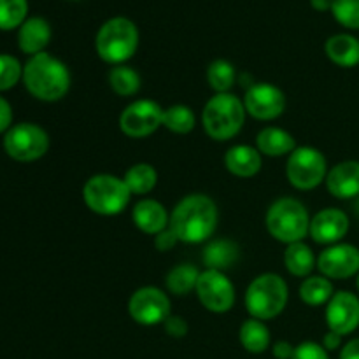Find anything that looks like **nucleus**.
Returning a JSON list of instances; mask_svg holds the SVG:
<instances>
[{
    "label": "nucleus",
    "mask_w": 359,
    "mask_h": 359,
    "mask_svg": "<svg viewBox=\"0 0 359 359\" xmlns=\"http://www.w3.org/2000/svg\"><path fill=\"white\" fill-rule=\"evenodd\" d=\"M217 205L210 196L193 193L184 196L170 214V228L184 244H202L209 241L217 228Z\"/></svg>",
    "instance_id": "obj_1"
},
{
    "label": "nucleus",
    "mask_w": 359,
    "mask_h": 359,
    "mask_svg": "<svg viewBox=\"0 0 359 359\" xmlns=\"http://www.w3.org/2000/svg\"><path fill=\"white\" fill-rule=\"evenodd\" d=\"M23 84L37 100L58 102L70 90L69 67L49 53H39L25 63Z\"/></svg>",
    "instance_id": "obj_2"
},
{
    "label": "nucleus",
    "mask_w": 359,
    "mask_h": 359,
    "mask_svg": "<svg viewBox=\"0 0 359 359\" xmlns=\"http://www.w3.org/2000/svg\"><path fill=\"white\" fill-rule=\"evenodd\" d=\"M244 102L233 93H216L205 104L202 112V125L207 135L214 140L233 139L245 123Z\"/></svg>",
    "instance_id": "obj_3"
},
{
    "label": "nucleus",
    "mask_w": 359,
    "mask_h": 359,
    "mask_svg": "<svg viewBox=\"0 0 359 359\" xmlns=\"http://www.w3.org/2000/svg\"><path fill=\"white\" fill-rule=\"evenodd\" d=\"M139 39V28L132 20L116 16L105 21L97 32L95 48L104 62L123 65L137 53Z\"/></svg>",
    "instance_id": "obj_4"
},
{
    "label": "nucleus",
    "mask_w": 359,
    "mask_h": 359,
    "mask_svg": "<svg viewBox=\"0 0 359 359\" xmlns=\"http://www.w3.org/2000/svg\"><path fill=\"white\" fill-rule=\"evenodd\" d=\"M265 224L269 233L283 244L304 242L311 230V216L300 200L279 198L270 205Z\"/></svg>",
    "instance_id": "obj_5"
},
{
    "label": "nucleus",
    "mask_w": 359,
    "mask_h": 359,
    "mask_svg": "<svg viewBox=\"0 0 359 359\" xmlns=\"http://www.w3.org/2000/svg\"><path fill=\"white\" fill-rule=\"evenodd\" d=\"M290 298L286 280L277 273H262L245 291V309L251 318L269 321L283 314Z\"/></svg>",
    "instance_id": "obj_6"
},
{
    "label": "nucleus",
    "mask_w": 359,
    "mask_h": 359,
    "mask_svg": "<svg viewBox=\"0 0 359 359\" xmlns=\"http://www.w3.org/2000/svg\"><path fill=\"white\" fill-rule=\"evenodd\" d=\"M128 186L125 181L111 174H97L86 181L83 200L91 212L98 216H118L130 202Z\"/></svg>",
    "instance_id": "obj_7"
},
{
    "label": "nucleus",
    "mask_w": 359,
    "mask_h": 359,
    "mask_svg": "<svg viewBox=\"0 0 359 359\" xmlns=\"http://www.w3.org/2000/svg\"><path fill=\"white\" fill-rule=\"evenodd\" d=\"M286 175L290 184L302 191L318 188L323 181H326V175H328V163H326L325 154L316 147H297L287 156Z\"/></svg>",
    "instance_id": "obj_8"
},
{
    "label": "nucleus",
    "mask_w": 359,
    "mask_h": 359,
    "mask_svg": "<svg viewBox=\"0 0 359 359\" xmlns=\"http://www.w3.org/2000/svg\"><path fill=\"white\" fill-rule=\"evenodd\" d=\"M4 149L7 156L21 163L37 161L48 153L49 135L42 126L35 123H20L11 126L4 137Z\"/></svg>",
    "instance_id": "obj_9"
},
{
    "label": "nucleus",
    "mask_w": 359,
    "mask_h": 359,
    "mask_svg": "<svg viewBox=\"0 0 359 359\" xmlns=\"http://www.w3.org/2000/svg\"><path fill=\"white\" fill-rule=\"evenodd\" d=\"M195 291L200 304L214 314H224L231 311L235 304L233 283L221 270L207 269L200 272Z\"/></svg>",
    "instance_id": "obj_10"
},
{
    "label": "nucleus",
    "mask_w": 359,
    "mask_h": 359,
    "mask_svg": "<svg viewBox=\"0 0 359 359\" xmlns=\"http://www.w3.org/2000/svg\"><path fill=\"white\" fill-rule=\"evenodd\" d=\"M163 111L158 102L135 100L119 116V130L130 139H144L163 126Z\"/></svg>",
    "instance_id": "obj_11"
},
{
    "label": "nucleus",
    "mask_w": 359,
    "mask_h": 359,
    "mask_svg": "<svg viewBox=\"0 0 359 359\" xmlns=\"http://www.w3.org/2000/svg\"><path fill=\"white\" fill-rule=\"evenodd\" d=\"M128 312L137 325H163L165 319L170 316V298L160 287H140L130 298Z\"/></svg>",
    "instance_id": "obj_12"
},
{
    "label": "nucleus",
    "mask_w": 359,
    "mask_h": 359,
    "mask_svg": "<svg viewBox=\"0 0 359 359\" xmlns=\"http://www.w3.org/2000/svg\"><path fill=\"white\" fill-rule=\"evenodd\" d=\"M242 102H244L245 112L259 121L277 119L286 109V97L283 90L270 83L251 84Z\"/></svg>",
    "instance_id": "obj_13"
},
{
    "label": "nucleus",
    "mask_w": 359,
    "mask_h": 359,
    "mask_svg": "<svg viewBox=\"0 0 359 359\" xmlns=\"http://www.w3.org/2000/svg\"><path fill=\"white\" fill-rule=\"evenodd\" d=\"M321 276L330 280H344L359 273V249L353 244H333L318 258Z\"/></svg>",
    "instance_id": "obj_14"
},
{
    "label": "nucleus",
    "mask_w": 359,
    "mask_h": 359,
    "mask_svg": "<svg viewBox=\"0 0 359 359\" xmlns=\"http://www.w3.org/2000/svg\"><path fill=\"white\" fill-rule=\"evenodd\" d=\"M330 332L346 337L359 328V298L351 291H339L326 305Z\"/></svg>",
    "instance_id": "obj_15"
},
{
    "label": "nucleus",
    "mask_w": 359,
    "mask_h": 359,
    "mask_svg": "<svg viewBox=\"0 0 359 359\" xmlns=\"http://www.w3.org/2000/svg\"><path fill=\"white\" fill-rule=\"evenodd\" d=\"M349 231V217L344 210L333 209H323L321 212L316 214L311 219V230L309 235L314 238V242L325 245L339 244Z\"/></svg>",
    "instance_id": "obj_16"
},
{
    "label": "nucleus",
    "mask_w": 359,
    "mask_h": 359,
    "mask_svg": "<svg viewBox=\"0 0 359 359\" xmlns=\"http://www.w3.org/2000/svg\"><path fill=\"white\" fill-rule=\"evenodd\" d=\"M326 188L335 198L351 200L359 195V161L347 160L337 163L326 175Z\"/></svg>",
    "instance_id": "obj_17"
},
{
    "label": "nucleus",
    "mask_w": 359,
    "mask_h": 359,
    "mask_svg": "<svg viewBox=\"0 0 359 359\" xmlns=\"http://www.w3.org/2000/svg\"><path fill=\"white\" fill-rule=\"evenodd\" d=\"M132 219L133 224L147 235L161 233L170 224V216H168L167 209L153 198H144L137 202L133 207Z\"/></svg>",
    "instance_id": "obj_18"
},
{
    "label": "nucleus",
    "mask_w": 359,
    "mask_h": 359,
    "mask_svg": "<svg viewBox=\"0 0 359 359\" xmlns=\"http://www.w3.org/2000/svg\"><path fill=\"white\" fill-rule=\"evenodd\" d=\"M49 41H51V25L41 16L27 18L18 32V46L25 55L35 56L44 53Z\"/></svg>",
    "instance_id": "obj_19"
},
{
    "label": "nucleus",
    "mask_w": 359,
    "mask_h": 359,
    "mask_svg": "<svg viewBox=\"0 0 359 359\" xmlns=\"http://www.w3.org/2000/svg\"><path fill=\"white\" fill-rule=\"evenodd\" d=\"M262 153L256 147L245 146V144L230 147L224 154V165L228 172L241 179L255 177L262 170Z\"/></svg>",
    "instance_id": "obj_20"
},
{
    "label": "nucleus",
    "mask_w": 359,
    "mask_h": 359,
    "mask_svg": "<svg viewBox=\"0 0 359 359\" xmlns=\"http://www.w3.org/2000/svg\"><path fill=\"white\" fill-rule=\"evenodd\" d=\"M256 149L262 153V156L279 158L291 154L297 149V140L290 132L277 126H266L256 137Z\"/></svg>",
    "instance_id": "obj_21"
},
{
    "label": "nucleus",
    "mask_w": 359,
    "mask_h": 359,
    "mask_svg": "<svg viewBox=\"0 0 359 359\" xmlns=\"http://www.w3.org/2000/svg\"><path fill=\"white\" fill-rule=\"evenodd\" d=\"M326 56L335 65L351 69L359 65V39L351 34H337L326 41Z\"/></svg>",
    "instance_id": "obj_22"
},
{
    "label": "nucleus",
    "mask_w": 359,
    "mask_h": 359,
    "mask_svg": "<svg viewBox=\"0 0 359 359\" xmlns=\"http://www.w3.org/2000/svg\"><path fill=\"white\" fill-rule=\"evenodd\" d=\"M284 265L291 276L311 277L312 270L318 266V259L305 242H294L284 251Z\"/></svg>",
    "instance_id": "obj_23"
},
{
    "label": "nucleus",
    "mask_w": 359,
    "mask_h": 359,
    "mask_svg": "<svg viewBox=\"0 0 359 359\" xmlns=\"http://www.w3.org/2000/svg\"><path fill=\"white\" fill-rule=\"evenodd\" d=\"M242 347L251 354H262L270 347V330L265 321L259 319H248L242 323L241 332H238Z\"/></svg>",
    "instance_id": "obj_24"
},
{
    "label": "nucleus",
    "mask_w": 359,
    "mask_h": 359,
    "mask_svg": "<svg viewBox=\"0 0 359 359\" xmlns=\"http://www.w3.org/2000/svg\"><path fill=\"white\" fill-rule=\"evenodd\" d=\"M200 270L191 263H182V265H175L170 272L165 277V286L175 297H186L196 290V283H198Z\"/></svg>",
    "instance_id": "obj_25"
},
{
    "label": "nucleus",
    "mask_w": 359,
    "mask_h": 359,
    "mask_svg": "<svg viewBox=\"0 0 359 359\" xmlns=\"http://www.w3.org/2000/svg\"><path fill=\"white\" fill-rule=\"evenodd\" d=\"M333 294H335V291H333L332 280L325 276L307 277L300 286L302 302L311 305V307H321L325 304L328 305Z\"/></svg>",
    "instance_id": "obj_26"
},
{
    "label": "nucleus",
    "mask_w": 359,
    "mask_h": 359,
    "mask_svg": "<svg viewBox=\"0 0 359 359\" xmlns=\"http://www.w3.org/2000/svg\"><path fill=\"white\" fill-rule=\"evenodd\" d=\"M132 195H147L158 184V172L149 163H135L126 170L123 177Z\"/></svg>",
    "instance_id": "obj_27"
},
{
    "label": "nucleus",
    "mask_w": 359,
    "mask_h": 359,
    "mask_svg": "<svg viewBox=\"0 0 359 359\" xmlns=\"http://www.w3.org/2000/svg\"><path fill=\"white\" fill-rule=\"evenodd\" d=\"M238 256V248L231 241H214L203 251V263L207 265V269L212 270H221L231 266L235 263Z\"/></svg>",
    "instance_id": "obj_28"
},
{
    "label": "nucleus",
    "mask_w": 359,
    "mask_h": 359,
    "mask_svg": "<svg viewBox=\"0 0 359 359\" xmlns=\"http://www.w3.org/2000/svg\"><path fill=\"white\" fill-rule=\"evenodd\" d=\"M109 86L119 97H133L140 90V76L128 65H116L107 76Z\"/></svg>",
    "instance_id": "obj_29"
},
{
    "label": "nucleus",
    "mask_w": 359,
    "mask_h": 359,
    "mask_svg": "<svg viewBox=\"0 0 359 359\" xmlns=\"http://www.w3.org/2000/svg\"><path fill=\"white\" fill-rule=\"evenodd\" d=\"M235 81H237V72L228 60H214L207 67V83L216 93H230Z\"/></svg>",
    "instance_id": "obj_30"
},
{
    "label": "nucleus",
    "mask_w": 359,
    "mask_h": 359,
    "mask_svg": "<svg viewBox=\"0 0 359 359\" xmlns=\"http://www.w3.org/2000/svg\"><path fill=\"white\" fill-rule=\"evenodd\" d=\"M196 125V116L191 107L188 105H172V107L163 111V126L170 130L172 133L177 135H186V133L193 132Z\"/></svg>",
    "instance_id": "obj_31"
},
{
    "label": "nucleus",
    "mask_w": 359,
    "mask_h": 359,
    "mask_svg": "<svg viewBox=\"0 0 359 359\" xmlns=\"http://www.w3.org/2000/svg\"><path fill=\"white\" fill-rule=\"evenodd\" d=\"M28 0H0V30H14L27 21Z\"/></svg>",
    "instance_id": "obj_32"
},
{
    "label": "nucleus",
    "mask_w": 359,
    "mask_h": 359,
    "mask_svg": "<svg viewBox=\"0 0 359 359\" xmlns=\"http://www.w3.org/2000/svg\"><path fill=\"white\" fill-rule=\"evenodd\" d=\"M332 14L342 27L359 30V0H333Z\"/></svg>",
    "instance_id": "obj_33"
},
{
    "label": "nucleus",
    "mask_w": 359,
    "mask_h": 359,
    "mask_svg": "<svg viewBox=\"0 0 359 359\" xmlns=\"http://www.w3.org/2000/svg\"><path fill=\"white\" fill-rule=\"evenodd\" d=\"M23 79V67L20 60L11 55H0V91H7Z\"/></svg>",
    "instance_id": "obj_34"
},
{
    "label": "nucleus",
    "mask_w": 359,
    "mask_h": 359,
    "mask_svg": "<svg viewBox=\"0 0 359 359\" xmlns=\"http://www.w3.org/2000/svg\"><path fill=\"white\" fill-rule=\"evenodd\" d=\"M293 359H330L328 351L318 342H302L294 347Z\"/></svg>",
    "instance_id": "obj_35"
},
{
    "label": "nucleus",
    "mask_w": 359,
    "mask_h": 359,
    "mask_svg": "<svg viewBox=\"0 0 359 359\" xmlns=\"http://www.w3.org/2000/svg\"><path fill=\"white\" fill-rule=\"evenodd\" d=\"M163 328L167 332V335H170L172 339H184L189 332V326L186 323L184 318L181 316L170 314L163 323Z\"/></svg>",
    "instance_id": "obj_36"
},
{
    "label": "nucleus",
    "mask_w": 359,
    "mask_h": 359,
    "mask_svg": "<svg viewBox=\"0 0 359 359\" xmlns=\"http://www.w3.org/2000/svg\"><path fill=\"white\" fill-rule=\"evenodd\" d=\"M177 242H179V238L175 237V233L170 230V228L163 230L161 233L154 235V248H156L160 252L172 251V249L177 245Z\"/></svg>",
    "instance_id": "obj_37"
},
{
    "label": "nucleus",
    "mask_w": 359,
    "mask_h": 359,
    "mask_svg": "<svg viewBox=\"0 0 359 359\" xmlns=\"http://www.w3.org/2000/svg\"><path fill=\"white\" fill-rule=\"evenodd\" d=\"M13 126V107L4 97H0V133H7Z\"/></svg>",
    "instance_id": "obj_38"
},
{
    "label": "nucleus",
    "mask_w": 359,
    "mask_h": 359,
    "mask_svg": "<svg viewBox=\"0 0 359 359\" xmlns=\"http://www.w3.org/2000/svg\"><path fill=\"white\" fill-rule=\"evenodd\" d=\"M272 353H273V358H276V359H293L294 347L291 346L287 340H279V342L273 344Z\"/></svg>",
    "instance_id": "obj_39"
},
{
    "label": "nucleus",
    "mask_w": 359,
    "mask_h": 359,
    "mask_svg": "<svg viewBox=\"0 0 359 359\" xmlns=\"http://www.w3.org/2000/svg\"><path fill=\"white\" fill-rule=\"evenodd\" d=\"M340 359H359V337L349 340L346 346L340 349Z\"/></svg>",
    "instance_id": "obj_40"
},
{
    "label": "nucleus",
    "mask_w": 359,
    "mask_h": 359,
    "mask_svg": "<svg viewBox=\"0 0 359 359\" xmlns=\"http://www.w3.org/2000/svg\"><path fill=\"white\" fill-rule=\"evenodd\" d=\"M323 347H325L326 351H337L342 347V335H339V333L335 332H328L325 337H323Z\"/></svg>",
    "instance_id": "obj_41"
},
{
    "label": "nucleus",
    "mask_w": 359,
    "mask_h": 359,
    "mask_svg": "<svg viewBox=\"0 0 359 359\" xmlns=\"http://www.w3.org/2000/svg\"><path fill=\"white\" fill-rule=\"evenodd\" d=\"M311 6L314 7L316 11H321V13H325V11H332L333 0H311Z\"/></svg>",
    "instance_id": "obj_42"
},
{
    "label": "nucleus",
    "mask_w": 359,
    "mask_h": 359,
    "mask_svg": "<svg viewBox=\"0 0 359 359\" xmlns=\"http://www.w3.org/2000/svg\"><path fill=\"white\" fill-rule=\"evenodd\" d=\"M356 286H358V291H359V273H358V279H356Z\"/></svg>",
    "instance_id": "obj_43"
}]
</instances>
